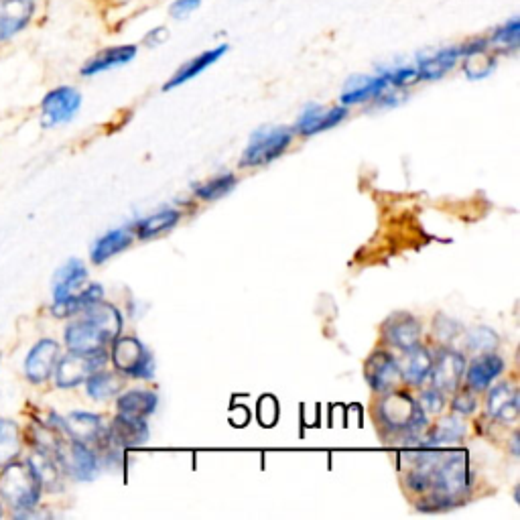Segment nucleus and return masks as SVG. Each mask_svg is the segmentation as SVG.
<instances>
[{"label":"nucleus","mask_w":520,"mask_h":520,"mask_svg":"<svg viewBox=\"0 0 520 520\" xmlns=\"http://www.w3.org/2000/svg\"><path fill=\"white\" fill-rule=\"evenodd\" d=\"M376 421L390 435L413 439L427 427V413L407 393L390 390L376 405Z\"/></svg>","instance_id":"obj_1"},{"label":"nucleus","mask_w":520,"mask_h":520,"mask_svg":"<svg viewBox=\"0 0 520 520\" xmlns=\"http://www.w3.org/2000/svg\"><path fill=\"white\" fill-rule=\"evenodd\" d=\"M470 460L466 451H443L433 470V486L429 492H437L455 502L470 492Z\"/></svg>","instance_id":"obj_2"},{"label":"nucleus","mask_w":520,"mask_h":520,"mask_svg":"<svg viewBox=\"0 0 520 520\" xmlns=\"http://www.w3.org/2000/svg\"><path fill=\"white\" fill-rule=\"evenodd\" d=\"M0 496L17 510H31L41 498V482L31 464H9L0 474Z\"/></svg>","instance_id":"obj_3"},{"label":"nucleus","mask_w":520,"mask_h":520,"mask_svg":"<svg viewBox=\"0 0 520 520\" xmlns=\"http://www.w3.org/2000/svg\"><path fill=\"white\" fill-rule=\"evenodd\" d=\"M293 141V130L287 126L258 128L250 137L248 147L242 155V167H260L279 159Z\"/></svg>","instance_id":"obj_4"},{"label":"nucleus","mask_w":520,"mask_h":520,"mask_svg":"<svg viewBox=\"0 0 520 520\" xmlns=\"http://www.w3.org/2000/svg\"><path fill=\"white\" fill-rule=\"evenodd\" d=\"M112 362L116 370L130 378H153L155 362L151 352L137 338H116L112 342Z\"/></svg>","instance_id":"obj_5"},{"label":"nucleus","mask_w":520,"mask_h":520,"mask_svg":"<svg viewBox=\"0 0 520 520\" xmlns=\"http://www.w3.org/2000/svg\"><path fill=\"white\" fill-rule=\"evenodd\" d=\"M106 352L104 348L102 350H96V352H72L65 358L57 360V366L53 370L55 374V384L59 388H74L82 382H86V378L100 370L104 364H106Z\"/></svg>","instance_id":"obj_6"},{"label":"nucleus","mask_w":520,"mask_h":520,"mask_svg":"<svg viewBox=\"0 0 520 520\" xmlns=\"http://www.w3.org/2000/svg\"><path fill=\"white\" fill-rule=\"evenodd\" d=\"M55 458L63 472L72 474L76 480H94L98 474V453L90 449V445L72 439L70 443H63L57 447Z\"/></svg>","instance_id":"obj_7"},{"label":"nucleus","mask_w":520,"mask_h":520,"mask_svg":"<svg viewBox=\"0 0 520 520\" xmlns=\"http://www.w3.org/2000/svg\"><path fill=\"white\" fill-rule=\"evenodd\" d=\"M82 106V94L72 86L51 90L41 102V124L45 128L70 122Z\"/></svg>","instance_id":"obj_8"},{"label":"nucleus","mask_w":520,"mask_h":520,"mask_svg":"<svg viewBox=\"0 0 520 520\" xmlns=\"http://www.w3.org/2000/svg\"><path fill=\"white\" fill-rule=\"evenodd\" d=\"M37 15V0H0V47L21 35Z\"/></svg>","instance_id":"obj_9"},{"label":"nucleus","mask_w":520,"mask_h":520,"mask_svg":"<svg viewBox=\"0 0 520 520\" xmlns=\"http://www.w3.org/2000/svg\"><path fill=\"white\" fill-rule=\"evenodd\" d=\"M464 57H466V43L449 45V47L421 55L415 63V68H417L421 80L433 82V80L443 78L447 72H451Z\"/></svg>","instance_id":"obj_10"},{"label":"nucleus","mask_w":520,"mask_h":520,"mask_svg":"<svg viewBox=\"0 0 520 520\" xmlns=\"http://www.w3.org/2000/svg\"><path fill=\"white\" fill-rule=\"evenodd\" d=\"M65 344H68L70 352H96L102 350L106 344H110V338L100 325L82 311V319L74 321L68 330H65Z\"/></svg>","instance_id":"obj_11"},{"label":"nucleus","mask_w":520,"mask_h":520,"mask_svg":"<svg viewBox=\"0 0 520 520\" xmlns=\"http://www.w3.org/2000/svg\"><path fill=\"white\" fill-rule=\"evenodd\" d=\"M466 372V358L462 352L443 350L437 360H433V386L441 393H455Z\"/></svg>","instance_id":"obj_12"},{"label":"nucleus","mask_w":520,"mask_h":520,"mask_svg":"<svg viewBox=\"0 0 520 520\" xmlns=\"http://www.w3.org/2000/svg\"><path fill=\"white\" fill-rule=\"evenodd\" d=\"M346 116H348V108L346 106L323 108L319 104H309L301 112V116H299V120L295 124V130L303 137H313V135L325 133V130L338 126Z\"/></svg>","instance_id":"obj_13"},{"label":"nucleus","mask_w":520,"mask_h":520,"mask_svg":"<svg viewBox=\"0 0 520 520\" xmlns=\"http://www.w3.org/2000/svg\"><path fill=\"white\" fill-rule=\"evenodd\" d=\"M366 380L372 390L376 393H390L401 380L399 362L390 356L388 352H376L368 358L364 368Z\"/></svg>","instance_id":"obj_14"},{"label":"nucleus","mask_w":520,"mask_h":520,"mask_svg":"<svg viewBox=\"0 0 520 520\" xmlns=\"http://www.w3.org/2000/svg\"><path fill=\"white\" fill-rule=\"evenodd\" d=\"M108 437L114 445H118L120 449H128V447H139L143 443H147L149 439V423L145 417H135V415H126V413H118L116 419L112 421Z\"/></svg>","instance_id":"obj_15"},{"label":"nucleus","mask_w":520,"mask_h":520,"mask_svg":"<svg viewBox=\"0 0 520 520\" xmlns=\"http://www.w3.org/2000/svg\"><path fill=\"white\" fill-rule=\"evenodd\" d=\"M384 336L388 344L409 352L421 346V323L411 313H395L384 325Z\"/></svg>","instance_id":"obj_16"},{"label":"nucleus","mask_w":520,"mask_h":520,"mask_svg":"<svg viewBox=\"0 0 520 520\" xmlns=\"http://www.w3.org/2000/svg\"><path fill=\"white\" fill-rule=\"evenodd\" d=\"M390 88H393V86L388 84V80L382 74H376V76H354V78H350L346 82L344 92L340 96V102L344 106L374 102L378 96H382Z\"/></svg>","instance_id":"obj_17"},{"label":"nucleus","mask_w":520,"mask_h":520,"mask_svg":"<svg viewBox=\"0 0 520 520\" xmlns=\"http://www.w3.org/2000/svg\"><path fill=\"white\" fill-rule=\"evenodd\" d=\"M59 360V344L53 340H41L33 346V350L29 352L27 360H25V374L31 382L41 384L45 382Z\"/></svg>","instance_id":"obj_18"},{"label":"nucleus","mask_w":520,"mask_h":520,"mask_svg":"<svg viewBox=\"0 0 520 520\" xmlns=\"http://www.w3.org/2000/svg\"><path fill=\"white\" fill-rule=\"evenodd\" d=\"M137 45H114V47H106L102 51H98L94 57H90L86 61V65L82 68V76L92 78L98 74H104L108 70L120 68V65H126L137 57Z\"/></svg>","instance_id":"obj_19"},{"label":"nucleus","mask_w":520,"mask_h":520,"mask_svg":"<svg viewBox=\"0 0 520 520\" xmlns=\"http://www.w3.org/2000/svg\"><path fill=\"white\" fill-rule=\"evenodd\" d=\"M502 372H504V360L492 352H486V354H480L478 358H474L464 374H466L468 386L480 393V390H488Z\"/></svg>","instance_id":"obj_20"},{"label":"nucleus","mask_w":520,"mask_h":520,"mask_svg":"<svg viewBox=\"0 0 520 520\" xmlns=\"http://www.w3.org/2000/svg\"><path fill=\"white\" fill-rule=\"evenodd\" d=\"M226 51H228V45H218V47H214V49H208V51H204V53H200V55L191 57L187 63H183L181 68L173 74V78L163 86V90L169 92V90H173V88H177V86H183L185 82H189V80H193V78H198V76L204 74L208 68H212V65H214Z\"/></svg>","instance_id":"obj_21"},{"label":"nucleus","mask_w":520,"mask_h":520,"mask_svg":"<svg viewBox=\"0 0 520 520\" xmlns=\"http://www.w3.org/2000/svg\"><path fill=\"white\" fill-rule=\"evenodd\" d=\"M61 427L65 433L70 435V439H76L86 445H94L106 431L102 425V419L98 415L82 413V411H76L65 417L61 421Z\"/></svg>","instance_id":"obj_22"},{"label":"nucleus","mask_w":520,"mask_h":520,"mask_svg":"<svg viewBox=\"0 0 520 520\" xmlns=\"http://www.w3.org/2000/svg\"><path fill=\"white\" fill-rule=\"evenodd\" d=\"M86 277H88V271L80 260L72 258L70 263H65L53 279V303L76 295L80 291V287L86 283Z\"/></svg>","instance_id":"obj_23"},{"label":"nucleus","mask_w":520,"mask_h":520,"mask_svg":"<svg viewBox=\"0 0 520 520\" xmlns=\"http://www.w3.org/2000/svg\"><path fill=\"white\" fill-rule=\"evenodd\" d=\"M488 413L502 423H514L518 419V395L510 384L504 382L490 388Z\"/></svg>","instance_id":"obj_24"},{"label":"nucleus","mask_w":520,"mask_h":520,"mask_svg":"<svg viewBox=\"0 0 520 520\" xmlns=\"http://www.w3.org/2000/svg\"><path fill=\"white\" fill-rule=\"evenodd\" d=\"M399 370H401V378H405L409 384L421 386L431 376L433 370L431 352L421 346L405 352V360L403 364H399Z\"/></svg>","instance_id":"obj_25"},{"label":"nucleus","mask_w":520,"mask_h":520,"mask_svg":"<svg viewBox=\"0 0 520 520\" xmlns=\"http://www.w3.org/2000/svg\"><path fill=\"white\" fill-rule=\"evenodd\" d=\"M468 427L464 421H460L455 417V413L451 417H443L427 437H423L421 447H445V445H453L466 437Z\"/></svg>","instance_id":"obj_26"},{"label":"nucleus","mask_w":520,"mask_h":520,"mask_svg":"<svg viewBox=\"0 0 520 520\" xmlns=\"http://www.w3.org/2000/svg\"><path fill=\"white\" fill-rule=\"evenodd\" d=\"M118 413L135 415V417H149L159 407V395L153 390H128V393L120 395L116 401Z\"/></svg>","instance_id":"obj_27"},{"label":"nucleus","mask_w":520,"mask_h":520,"mask_svg":"<svg viewBox=\"0 0 520 520\" xmlns=\"http://www.w3.org/2000/svg\"><path fill=\"white\" fill-rule=\"evenodd\" d=\"M29 464L35 470V474L41 482V488H47V490H59L61 488V478H63L65 472L59 466V462H57L53 453L39 449L29 460Z\"/></svg>","instance_id":"obj_28"},{"label":"nucleus","mask_w":520,"mask_h":520,"mask_svg":"<svg viewBox=\"0 0 520 520\" xmlns=\"http://www.w3.org/2000/svg\"><path fill=\"white\" fill-rule=\"evenodd\" d=\"M130 244H133V234H130L128 230H124V228L110 230L102 238L96 240V244L92 248V260L96 265H102L108 258L126 250Z\"/></svg>","instance_id":"obj_29"},{"label":"nucleus","mask_w":520,"mask_h":520,"mask_svg":"<svg viewBox=\"0 0 520 520\" xmlns=\"http://www.w3.org/2000/svg\"><path fill=\"white\" fill-rule=\"evenodd\" d=\"M122 386H124L122 378L114 372L96 370L86 378L88 397H92L94 401H108V399L116 397L122 390Z\"/></svg>","instance_id":"obj_30"},{"label":"nucleus","mask_w":520,"mask_h":520,"mask_svg":"<svg viewBox=\"0 0 520 520\" xmlns=\"http://www.w3.org/2000/svg\"><path fill=\"white\" fill-rule=\"evenodd\" d=\"M104 289L100 285H90L86 291H78L76 295L68 297V299H61L53 303V313L57 317H70L76 315L80 311H84L88 305L102 301Z\"/></svg>","instance_id":"obj_31"},{"label":"nucleus","mask_w":520,"mask_h":520,"mask_svg":"<svg viewBox=\"0 0 520 520\" xmlns=\"http://www.w3.org/2000/svg\"><path fill=\"white\" fill-rule=\"evenodd\" d=\"M181 220V214L177 210H163L157 212L145 220H141L137 224V234L141 240H151L171 228H175V224Z\"/></svg>","instance_id":"obj_32"},{"label":"nucleus","mask_w":520,"mask_h":520,"mask_svg":"<svg viewBox=\"0 0 520 520\" xmlns=\"http://www.w3.org/2000/svg\"><path fill=\"white\" fill-rule=\"evenodd\" d=\"M488 39V47L498 51H516L520 45V19L512 17L510 21L498 25Z\"/></svg>","instance_id":"obj_33"},{"label":"nucleus","mask_w":520,"mask_h":520,"mask_svg":"<svg viewBox=\"0 0 520 520\" xmlns=\"http://www.w3.org/2000/svg\"><path fill=\"white\" fill-rule=\"evenodd\" d=\"M21 451V433L13 421L0 419V464H9Z\"/></svg>","instance_id":"obj_34"},{"label":"nucleus","mask_w":520,"mask_h":520,"mask_svg":"<svg viewBox=\"0 0 520 520\" xmlns=\"http://www.w3.org/2000/svg\"><path fill=\"white\" fill-rule=\"evenodd\" d=\"M464 61V72L470 80H482L486 76L492 74V70L496 68V57L488 53V49L472 53L468 57L462 59Z\"/></svg>","instance_id":"obj_35"},{"label":"nucleus","mask_w":520,"mask_h":520,"mask_svg":"<svg viewBox=\"0 0 520 520\" xmlns=\"http://www.w3.org/2000/svg\"><path fill=\"white\" fill-rule=\"evenodd\" d=\"M234 187H236V177L232 173H226V175L214 177L212 181L200 185L198 189H195V195H198L200 200L216 202V200L224 198V195H228Z\"/></svg>","instance_id":"obj_36"},{"label":"nucleus","mask_w":520,"mask_h":520,"mask_svg":"<svg viewBox=\"0 0 520 520\" xmlns=\"http://www.w3.org/2000/svg\"><path fill=\"white\" fill-rule=\"evenodd\" d=\"M500 344V338L494 330L486 328V325H478V328L470 330L468 332V340H466V346L470 352H476V354H486V352H494Z\"/></svg>","instance_id":"obj_37"},{"label":"nucleus","mask_w":520,"mask_h":520,"mask_svg":"<svg viewBox=\"0 0 520 520\" xmlns=\"http://www.w3.org/2000/svg\"><path fill=\"white\" fill-rule=\"evenodd\" d=\"M378 74H382L390 86L399 88V90H405V88L421 82L415 65H393V68H384Z\"/></svg>","instance_id":"obj_38"},{"label":"nucleus","mask_w":520,"mask_h":520,"mask_svg":"<svg viewBox=\"0 0 520 520\" xmlns=\"http://www.w3.org/2000/svg\"><path fill=\"white\" fill-rule=\"evenodd\" d=\"M279 419V403L275 397L267 395L258 401V421L265 427H273Z\"/></svg>","instance_id":"obj_39"},{"label":"nucleus","mask_w":520,"mask_h":520,"mask_svg":"<svg viewBox=\"0 0 520 520\" xmlns=\"http://www.w3.org/2000/svg\"><path fill=\"white\" fill-rule=\"evenodd\" d=\"M433 330H435V336L441 340V342H449L453 340L455 336L460 334V323L449 319L447 315H437L435 317V323H433Z\"/></svg>","instance_id":"obj_40"},{"label":"nucleus","mask_w":520,"mask_h":520,"mask_svg":"<svg viewBox=\"0 0 520 520\" xmlns=\"http://www.w3.org/2000/svg\"><path fill=\"white\" fill-rule=\"evenodd\" d=\"M419 407H421L425 413H429V415H437V413H441V409L445 407V397H443L441 390L429 388V390H425V393L421 395Z\"/></svg>","instance_id":"obj_41"},{"label":"nucleus","mask_w":520,"mask_h":520,"mask_svg":"<svg viewBox=\"0 0 520 520\" xmlns=\"http://www.w3.org/2000/svg\"><path fill=\"white\" fill-rule=\"evenodd\" d=\"M200 5H202V0H175V3L169 7V15L173 19L181 21V19L191 17L195 11L200 9Z\"/></svg>","instance_id":"obj_42"},{"label":"nucleus","mask_w":520,"mask_h":520,"mask_svg":"<svg viewBox=\"0 0 520 520\" xmlns=\"http://www.w3.org/2000/svg\"><path fill=\"white\" fill-rule=\"evenodd\" d=\"M451 409L458 415H472L476 411V399L472 397V393H460L451 401Z\"/></svg>","instance_id":"obj_43"},{"label":"nucleus","mask_w":520,"mask_h":520,"mask_svg":"<svg viewBox=\"0 0 520 520\" xmlns=\"http://www.w3.org/2000/svg\"><path fill=\"white\" fill-rule=\"evenodd\" d=\"M169 39V29L167 27H155V29H151L147 35H145V45L147 47H159V45H163L165 41Z\"/></svg>","instance_id":"obj_44"},{"label":"nucleus","mask_w":520,"mask_h":520,"mask_svg":"<svg viewBox=\"0 0 520 520\" xmlns=\"http://www.w3.org/2000/svg\"><path fill=\"white\" fill-rule=\"evenodd\" d=\"M0 516H3V510H0Z\"/></svg>","instance_id":"obj_45"}]
</instances>
